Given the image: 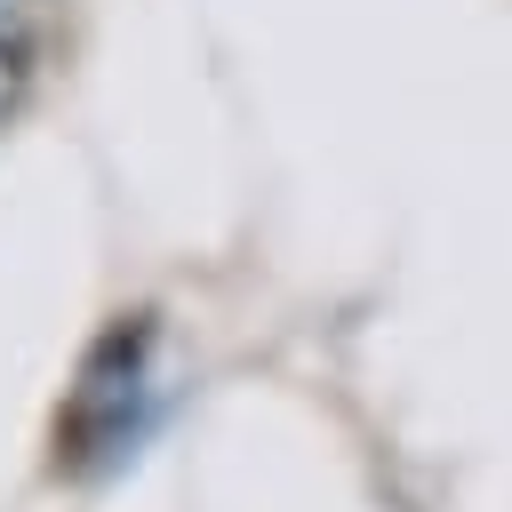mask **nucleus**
<instances>
[{
    "label": "nucleus",
    "instance_id": "obj_1",
    "mask_svg": "<svg viewBox=\"0 0 512 512\" xmlns=\"http://www.w3.org/2000/svg\"><path fill=\"white\" fill-rule=\"evenodd\" d=\"M32 56H40V48H32V32L0 16V120H8L16 104H24V88H32V72H40Z\"/></svg>",
    "mask_w": 512,
    "mask_h": 512
}]
</instances>
